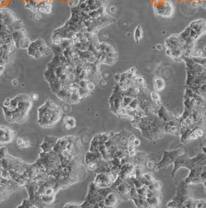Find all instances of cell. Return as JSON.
Wrapping results in <instances>:
<instances>
[{"label":"cell","instance_id":"obj_1","mask_svg":"<svg viewBox=\"0 0 206 208\" xmlns=\"http://www.w3.org/2000/svg\"><path fill=\"white\" fill-rule=\"evenodd\" d=\"M182 154H184V151L182 149H181V148L174 150V151H164L163 159L158 163H155L154 169L156 171H158L160 170V169H166L170 164L174 163L177 158L181 155Z\"/></svg>","mask_w":206,"mask_h":208},{"label":"cell","instance_id":"obj_2","mask_svg":"<svg viewBox=\"0 0 206 208\" xmlns=\"http://www.w3.org/2000/svg\"><path fill=\"white\" fill-rule=\"evenodd\" d=\"M119 175L113 172H99L96 173L94 184L98 188H109L113 186Z\"/></svg>","mask_w":206,"mask_h":208},{"label":"cell","instance_id":"obj_3","mask_svg":"<svg viewBox=\"0 0 206 208\" xmlns=\"http://www.w3.org/2000/svg\"><path fill=\"white\" fill-rule=\"evenodd\" d=\"M104 200H105V207H116L121 201V199L113 189L105 196Z\"/></svg>","mask_w":206,"mask_h":208},{"label":"cell","instance_id":"obj_4","mask_svg":"<svg viewBox=\"0 0 206 208\" xmlns=\"http://www.w3.org/2000/svg\"><path fill=\"white\" fill-rule=\"evenodd\" d=\"M15 133L13 130L0 127V144H8L13 141Z\"/></svg>","mask_w":206,"mask_h":208},{"label":"cell","instance_id":"obj_5","mask_svg":"<svg viewBox=\"0 0 206 208\" xmlns=\"http://www.w3.org/2000/svg\"><path fill=\"white\" fill-rule=\"evenodd\" d=\"M189 27L193 29L198 37L206 33V22L204 20H195L191 23Z\"/></svg>","mask_w":206,"mask_h":208},{"label":"cell","instance_id":"obj_6","mask_svg":"<svg viewBox=\"0 0 206 208\" xmlns=\"http://www.w3.org/2000/svg\"><path fill=\"white\" fill-rule=\"evenodd\" d=\"M58 138L54 137H48L44 138L42 144L40 145V148L42 149L43 152H49L52 151L54 146L57 144Z\"/></svg>","mask_w":206,"mask_h":208},{"label":"cell","instance_id":"obj_7","mask_svg":"<svg viewBox=\"0 0 206 208\" xmlns=\"http://www.w3.org/2000/svg\"><path fill=\"white\" fill-rule=\"evenodd\" d=\"M154 86L156 92H160L165 87V82L162 78H156L154 80Z\"/></svg>","mask_w":206,"mask_h":208},{"label":"cell","instance_id":"obj_8","mask_svg":"<svg viewBox=\"0 0 206 208\" xmlns=\"http://www.w3.org/2000/svg\"><path fill=\"white\" fill-rule=\"evenodd\" d=\"M41 202L44 205H51L53 204L55 201V195H46L43 194L40 196Z\"/></svg>","mask_w":206,"mask_h":208},{"label":"cell","instance_id":"obj_9","mask_svg":"<svg viewBox=\"0 0 206 208\" xmlns=\"http://www.w3.org/2000/svg\"><path fill=\"white\" fill-rule=\"evenodd\" d=\"M64 127L66 128V129L71 130L72 128H75L76 126V120L72 116H66L64 117Z\"/></svg>","mask_w":206,"mask_h":208},{"label":"cell","instance_id":"obj_10","mask_svg":"<svg viewBox=\"0 0 206 208\" xmlns=\"http://www.w3.org/2000/svg\"><path fill=\"white\" fill-rule=\"evenodd\" d=\"M143 29L140 26H137L135 29L134 31V38L135 41H136V43L139 42L141 39L143 38Z\"/></svg>","mask_w":206,"mask_h":208},{"label":"cell","instance_id":"obj_11","mask_svg":"<svg viewBox=\"0 0 206 208\" xmlns=\"http://www.w3.org/2000/svg\"><path fill=\"white\" fill-rule=\"evenodd\" d=\"M151 98L152 101L155 103L156 105L160 107L161 105V100H160V96L157 92H153L151 93Z\"/></svg>","mask_w":206,"mask_h":208},{"label":"cell","instance_id":"obj_12","mask_svg":"<svg viewBox=\"0 0 206 208\" xmlns=\"http://www.w3.org/2000/svg\"><path fill=\"white\" fill-rule=\"evenodd\" d=\"M80 203H66L64 206V207H71V208H76V207H80Z\"/></svg>","mask_w":206,"mask_h":208},{"label":"cell","instance_id":"obj_13","mask_svg":"<svg viewBox=\"0 0 206 208\" xmlns=\"http://www.w3.org/2000/svg\"><path fill=\"white\" fill-rule=\"evenodd\" d=\"M33 19H34L35 20H37V21H39V20H40L41 19H42V16H41V14L40 13V12H35V13H33Z\"/></svg>","mask_w":206,"mask_h":208},{"label":"cell","instance_id":"obj_14","mask_svg":"<svg viewBox=\"0 0 206 208\" xmlns=\"http://www.w3.org/2000/svg\"><path fill=\"white\" fill-rule=\"evenodd\" d=\"M12 85H13V86H17V85H18V81L17 80V79H14V80L12 81Z\"/></svg>","mask_w":206,"mask_h":208},{"label":"cell","instance_id":"obj_15","mask_svg":"<svg viewBox=\"0 0 206 208\" xmlns=\"http://www.w3.org/2000/svg\"><path fill=\"white\" fill-rule=\"evenodd\" d=\"M116 8L115 6H111V8H110V13H115L116 12Z\"/></svg>","mask_w":206,"mask_h":208},{"label":"cell","instance_id":"obj_16","mask_svg":"<svg viewBox=\"0 0 206 208\" xmlns=\"http://www.w3.org/2000/svg\"><path fill=\"white\" fill-rule=\"evenodd\" d=\"M2 72H1V71H0V75H1V74H2Z\"/></svg>","mask_w":206,"mask_h":208}]
</instances>
